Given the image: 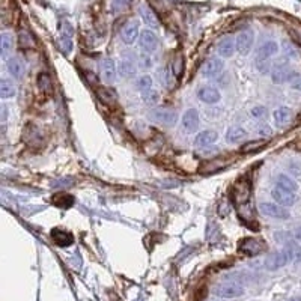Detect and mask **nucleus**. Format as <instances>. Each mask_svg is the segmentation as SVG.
<instances>
[{"label": "nucleus", "mask_w": 301, "mask_h": 301, "mask_svg": "<svg viewBox=\"0 0 301 301\" xmlns=\"http://www.w3.org/2000/svg\"><path fill=\"white\" fill-rule=\"evenodd\" d=\"M291 115H292V112L288 107H279V109H276L274 115H273L276 125H279V127L286 125L289 122V119H291Z\"/></svg>", "instance_id": "nucleus-25"}, {"label": "nucleus", "mask_w": 301, "mask_h": 301, "mask_svg": "<svg viewBox=\"0 0 301 301\" xmlns=\"http://www.w3.org/2000/svg\"><path fill=\"white\" fill-rule=\"evenodd\" d=\"M253 41H255V32H253V30L247 29V30L241 32V33H240V35L237 36V39H235V42H237V50H238V53H240L241 56H246V54H249V51L252 50Z\"/></svg>", "instance_id": "nucleus-9"}, {"label": "nucleus", "mask_w": 301, "mask_h": 301, "mask_svg": "<svg viewBox=\"0 0 301 301\" xmlns=\"http://www.w3.org/2000/svg\"><path fill=\"white\" fill-rule=\"evenodd\" d=\"M271 197L273 200H276V203L282 205V206H292L297 200V196L295 193L289 191V190H285L279 185H276L273 190H271Z\"/></svg>", "instance_id": "nucleus-7"}, {"label": "nucleus", "mask_w": 301, "mask_h": 301, "mask_svg": "<svg viewBox=\"0 0 301 301\" xmlns=\"http://www.w3.org/2000/svg\"><path fill=\"white\" fill-rule=\"evenodd\" d=\"M218 140V133L212 131V130H206V131H200L196 139H194V145L197 148H208L211 145H214Z\"/></svg>", "instance_id": "nucleus-16"}, {"label": "nucleus", "mask_w": 301, "mask_h": 301, "mask_svg": "<svg viewBox=\"0 0 301 301\" xmlns=\"http://www.w3.org/2000/svg\"><path fill=\"white\" fill-rule=\"evenodd\" d=\"M214 294L220 298H237L244 294V286L238 280H224L214 288Z\"/></svg>", "instance_id": "nucleus-1"}, {"label": "nucleus", "mask_w": 301, "mask_h": 301, "mask_svg": "<svg viewBox=\"0 0 301 301\" xmlns=\"http://www.w3.org/2000/svg\"><path fill=\"white\" fill-rule=\"evenodd\" d=\"M137 88H139L140 92L149 91L150 88H152V79H150L149 75H143V77H140L137 80Z\"/></svg>", "instance_id": "nucleus-32"}, {"label": "nucleus", "mask_w": 301, "mask_h": 301, "mask_svg": "<svg viewBox=\"0 0 301 301\" xmlns=\"http://www.w3.org/2000/svg\"><path fill=\"white\" fill-rule=\"evenodd\" d=\"M265 249V244L256 238H244L240 243V252L247 256H256Z\"/></svg>", "instance_id": "nucleus-10"}, {"label": "nucleus", "mask_w": 301, "mask_h": 301, "mask_svg": "<svg viewBox=\"0 0 301 301\" xmlns=\"http://www.w3.org/2000/svg\"><path fill=\"white\" fill-rule=\"evenodd\" d=\"M255 62H256L258 71L261 74H268L270 72V62L268 60H255Z\"/></svg>", "instance_id": "nucleus-40"}, {"label": "nucleus", "mask_w": 301, "mask_h": 301, "mask_svg": "<svg viewBox=\"0 0 301 301\" xmlns=\"http://www.w3.org/2000/svg\"><path fill=\"white\" fill-rule=\"evenodd\" d=\"M137 63H139V68L148 69V68H150V65H152V60H150V56H149V54L143 53L142 56H139Z\"/></svg>", "instance_id": "nucleus-37"}, {"label": "nucleus", "mask_w": 301, "mask_h": 301, "mask_svg": "<svg viewBox=\"0 0 301 301\" xmlns=\"http://www.w3.org/2000/svg\"><path fill=\"white\" fill-rule=\"evenodd\" d=\"M139 33H140V29H139V21L136 20H131L128 21L124 29H122V39L125 44H133L137 38H139Z\"/></svg>", "instance_id": "nucleus-14"}, {"label": "nucleus", "mask_w": 301, "mask_h": 301, "mask_svg": "<svg viewBox=\"0 0 301 301\" xmlns=\"http://www.w3.org/2000/svg\"><path fill=\"white\" fill-rule=\"evenodd\" d=\"M101 72H103V77L107 83H113L116 80V74H118L115 60L110 57H104L101 60Z\"/></svg>", "instance_id": "nucleus-13"}, {"label": "nucleus", "mask_w": 301, "mask_h": 301, "mask_svg": "<svg viewBox=\"0 0 301 301\" xmlns=\"http://www.w3.org/2000/svg\"><path fill=\"white\" fill-rule=\"evenodd\" d=\"M226 166H228V163H226L224 160H211L208 163H205L200 169H199V173L202 175H211V173H215V172H220L221 169H224Z\"/></svg>", "instance_id": "nucleus-20"}, {"label": "nucleus", "mask_w": 301, "mask_h": 301, "mask_svg": "<svg viewBox=\"0 0 301 301\" xmlns=\"http://www.w3.org/2000/svg\"><path fill=\"white\" fill-rule=\"evenodd\" d=\"M38 86H39V89L44 91V92H48V91H50V77H48L47 74H41L39 77H38Z\"/></svg>", "instance_id": "nucleus-35"}, {"label": "nucleus", "mask_w": 301, "mask_h": 301, "mask_svg": "<svg viewBox=\"0 0 301 301\" xmlns=\"http://www.w3.org/2000/svg\"><path fill=\"white\" fill-rule=\"evenodd\" d=\"M289 86L295 91H301V74L300 72H294L292 77L289 79Z\"/></svg>", "instance_id": "nucleus-36"}, {"label": "nucleus", "mask_w": 301, "mask_h": 301, "mask_svg": "<svg viewBox=\"0 0 301 301\" xmlns=\"http://www.w3.org/2000/svg\"><path fill=\"white\" fill-rule=\"evenodd\" d=\"M265 145H267V140H253V142H247V143L241 148V152H243V154L258 152V150H261Z\"/></svg>", "instance_id": "nucleus-29"}, {"label": "nucleus", "mask_w": 301, "mask_h": 301, "mask_svg": "<svg viewBox=\"0 0 301 301\" xmlns=\"http://www.w3.org/2000/svg\"><path fill=\"white\" fill-rule=\"evenodd\" d=\"M14 47V36L8 32H3L2 36H0V51H2V57L6 59L9 51Z\"/></svg>", "instance_id": "nucleus-22"}, {"label": "nucleus", "mask_w": 301, "mask_h": 301, "mask_svg": "<svg viewBox=\"0 0 301 301\" xmlns=\"http://www.w3.org/2000/svg\"><path fill=\"white\" fill-rule=\"evenodd\" d=\"M131 0H113L112 2V12H122L128 9Z\"/></svg>", "instance_id": "nucleus-34"}, {"label": "nucleus", "mask_w": 301, "mask_h": 301, "mask_svg": "<svg viewBox=\"0 0 301 301\" xmlns=\"http://www.w3.org/2000/svg\"><path fill=\"white\" fill-rule=\"evenodd\" d=\"M250 194H252V184L247 179H241L234 185L232 197H234L235 203H238V205L247 203L250 200Z\"/></svg>", "instance_id": "nucleus-3"}, {"label": "nucleus", "mask_w": 301, "mask_h": 301, "mask_svg": "<svg viewBox=\"0 0 301 301\" xmlns=\"http://www.w3.org/2000/svg\"><path fill=\"white\" fill-rule=\"evenodd\" d=\"M182 127L185 133H194L199 128V113L196 109H188L182 115Z\"/></svg>", "instance_id": "nucleus-12"}, {"label": "nucleus", "mask_w": 301, "mask_h": 301, "mask_svg": "<svg viewBox=\"0 0 301 301\" xmlns=\"http://www.w3.org/2000/svg\"><path fill=\"white\" fill-rule=\"evenodd\" d=\"M139 45L143 50V53H152V51L157 50L158 39H157V36H155V33L152 30L146 29L139 36Z\"/></svg>", "instance_id": "nucleus-8"}, {"label": "nucleus", "mask_w": 301, "mask_h": 301, "mask_svg": "<svg viewBox=\"0 0 301 301\" xmlns=\"http://www.w3.org/2000/svg\"><path fill=\"white\" fill-rule=\"evenodd\" d=\"M276 184H277L279 187L285 188V190L292 191V193H295V191L298 190V184H297V182H295L292 178H289L288 175H285V173H282V175H279V176H277Z\"/></svg>", "instance_id": "nucleus-27"}, {"label": "nucleus", "mask_w": 301, "mask_h": 301, "mask_svg": "<svg viewBox=\"0 0 301 301\" xmlns=\"http://www.w3.org/2000/svg\"><path fill=\"white\" fill-rule=\"evenodd\" d=\"M289 301H301V297H294V298H291Z\"/></svg>", "instance_id": "nucleus-46"}, {"label": "nucleus", "mask_w": 301, "mask_h": 301, "mask_svg": "<svg viewBox=\"0 0 301 301\" xmlns=\"http://www.w3.org/2000/svg\"><path fill=\"white\" fill-rule=\"evenodd\" d=\"M15 94H17V88L14 86L12 82H9L6 79H3L2 82H0V98H3V100L12 98Z\"/></svg>", "instance_id": "nucleus-26"}, {"label": "nucleus", "mask_w": 301, "mask_h": 301, "mask_svg": "<svg viewBox=\"0 0 301 301\" xmlns=\"http://www.w3.org/2000/svg\"><path fill=\"white\" fill-rule=\"evenodd\" d=\"M197 97H199V100H200L202 103H206V104H215V103H218L220 98H221L220 92H218L215 88H212V86H205V88H202V89L199 91Z\"/></svg>", "instance_id": "nucleus-18"}, {"label": "nucleus", "mask_w": 301, "mask_h": 301, "mask_svg": "<svg viewBox=\"0 0 301 301\" xmlns=\"http://www.w3.org/2000/svg\"><path fill=\"white\" fill-rule=\"evenodd\" d=\"M277 53H279V44L276 41H267L258 48L256 60H268L271 56H274Z\"/></svg>", "instance_id": "nucleus-15"}, {"label": "nucleus", "mask_w": 301, "mask_h": 301, "mask_svg": "<svg viewBox=\"0 0 301 301\" xmlns=\"http://www.w3.org/2000/svg\"><path fill=\"white\" fill-rule=\"evenodd\" d=\"M237 48V42L231 38V36H226L224 39H221L217 45V53L221 57H231L234 54Z\"/></svg>", "instance_id": "nucleus-19"}, {"label": "nucleus", "mask_w": 301, "mask_h": 301, "mask_svg": "<svg viewBox=\"0 0 301 301\" xmlns=\"http://www.w3.org/2000/svg\"><path fill=\"white\" fill-rule=\"evenodd\" d=\"M59 47H60V50L63 53L68 54L72 50V39H71V36L69 35H62L60 39H59Z\"/></svg>", "instance_id": "nucleus-33"}, {"label": "nucleus", "mask_w": 301, "mask_h": 301, "mask_svg": "<svg viewBox=\"0 0 301 301\" xmlns=\"http://www.w3.org/2000/svg\"><path fill=\"white\" fill-rule=\"evenodd\" d=\"M258 128H259L258 133H259L261 136H267V137L271 136V128H270V125H267V124H261Z\"/></svg>", "instance_id": "nucleus-42"}, {"label": "nucleus", "mask_w": 301, "mask_h": 301, "mask_svg": "<svg viewBox=\"0 0 301 301\" xmlns=\"http://www.w3.org/2000/svg\"><path fill=\"white\" fill-rule=\"evenodd\" d=\"M294 238H295L298 243H301V228H297V229L294 231Z\"/></svg>", "instance_id": "nucleus-43"}, {"label": "nucleus", "mask_w": 301, "mask_h": 301, "mask_svg": "<svg viewBox=\"0 0 301 301\" xmlns=\"http://www.w3.org/2000/svg\"><path fill=\"white\" fill-rule=\"evenodd\" d=\"M149 118L154 122L163 124V125H175L178 121V113L173 109H167V107H157L152 112L149 113Z\"/></svg>", "instance_id": "nucleus-2"}, {"label": "nucleus", "mask_w": 301, "mask_h": 301, "mask_svg": "<svg viewBox=\"0 0 301 301\" xmlns=\"http://www.w3.org/2000/svg\"><path fill=\"white\" fill-rule=\"evenodd\" d=\"M51 238L53 241L60 246V247H68L72 244V235L68 234V232H63V231H59V229H54L51 232Z\"/></svg>", "instance_id": "nucleus-23"}, {"label": "nucleus", "mask_w": 301, "mask_h": 301, "mask_svg": "<svg viewBox=\"0 0 301 301\" xmlns=\"http://www.w3.org/2000/svg\"><path fill=\"white\" fill-rule=\"evenodd\" d=\"M18 42L23 48H32L35 47V39L27 30H20L18 33Z\"/></svg>", "instance_id": "nucleus-30"}, {"label": "nucleus", "mask_w": 301, "mask_h": 301, "mask_svg": "<svg viewBox=\"0 0 301 301\" xmlns=\"http://www.w3.org/2000/svg\"><path fill=\"white\" fill-rule=\"evenodd\" d=\"M246 136H247L246 130H244L243 127L235 125V127H231V128L228 130V133H226V140L234 143V142H238V140L244 139Z\"/></svg>", "instance_id": "nucleus-28"}, {"label": "nucleus", "mask_w": 301, "mask_h": 301, "mask_svg": "<svg viewBox=\"0 0 301 301\" xmlns=\"http://www.w3.org/2000/svg\"><path fill=\"white\" fill-rule=\"evenodd\" d=\"M139 14H140V17H142V20L145 21V24H148L149 27L157 29V27L160 26V21H158L157 14H155L152 9H150L146 3L140 5V8H139Z\"/></svg>", "instance_id": "nucleus-17"}, {"label": "nucleus", "mask_w": 301, "mask_h": 301, "mask_svg": "<svg viewBox=\"0 0 301 301\" xmlns=\"http://www.w3.org/2000/svg\"><path fill=\"white\" fill-rule=\"evenodd\" d=\"M8 72L15 79H20L24 72V65L18 57H12L8 60Z\"/></svg>", "instance_id": "nucleus-24"}, {"label": "nucleus", "mask_w": 301, "mask_h": 301, "mask_svg": "<svg viewBox=\"0 0 301 301\" xmlns=\"http://www.w3.org/2000/svg\"><path fill=\"white\" fill-rule=\"evenodd\" d=\"M298 261H300V262H301V255H300V259H298Z\"/></svg>", "instance_id": "nucleus-47"}, {"label": "nucleus", "mask_w": 301, "mask_h": 301, "mask_svg": "<svg viewBox=\"0 0 301 301\" xmlns=\"http://www.w3.org/2000/svg\"><path fill=\"white\" fill-rule=\"evenodd\" d=\"M181 71H182V57L178 56V57L175 59L173 65H172V74L175 75V77H178V75L181 74Z\"/></svg>", "instance_id": "nucleus-39"}, {"label": "nucleus", "mask_w": 301, "mask_h": 301, "mask_svg": "<svg viewBox=\"0 0 301 301\" xmlns=\"http://www.w3.org/2000/svg\"><path fill=\"white\" fill-rule=\"evenodd\" d=\"M161 185H163V187H170V185H178V182H173V181H164Z\"/></svg>", "instance_id": "nucleus-45"}, {"label": "nucleus", "mask_w": 301, "mask_h": 301, "mask_svg": "<svg viewBox=\"0 0 301 301\" xmlns=\"http://www.w3.org/2000/svg\"><path fill=\"white\" fill-rule=\"evenodd\" d=\"M224 68V62L220 57H211L208 59L203 65H202V74L205 77H217L218 74H221Z\"/></svg>", "instance_id": "nucleus-11"}, {"label": "nucleus", "mask_w": 301, "mask_h": 301, "mask_svg": "<svg viewBox=\"0 0 301 301\" xmlns=\"http://www.w3.org/2000/svg\"><path fill=\"white\" fill-rule=\"evenodd\" d=\"M74 184V179L71 178H63V179H59L57 182H54V187H60V188H68L69 185Z\"/></svg>", "instance_id": "nucleus-41"}, {"label": "nucleus", "mask_w": 301, "mask_h": 301, "mask_svg": "<svg viewBox=\"0 0 301 301\" xmlns=\"http://www.w3.org/2000/svg\"><path fill=\"white\" fill-rule=\"evenodd\" d=\"M97 95H98L100 101L104 103V104H113V103H116V100H118L116 92H115L113 89L107 88V86L98 88V89H97Z\"/></svg>", "instance_id": "nucleus-21"}, {"label": "nucleus", "mask_w": 301, "mask_h": 301, "mask_svg": "<svg viewBox=\"0 0 301 301\" xmlns=\"http://www.w3.org/2000/svg\"><path fill=\"white\" fill-rule=\"evenodd\" d=\"M259 211L271 218H277V220H286L289 218V212L286 211L285 206L279 205V203H270V202H262L259 205Z\"/></svg>", "instance_id": "nucleus-4"}, {"label": "nucleus", "mask_w": 301, "mask_h": 301, "mask_svg": "<svg viewBox=\"0 0 301 301\" xmlns=\"http://www.w3.org/2000/svg\"><path fill=\"white\" fill-rule=\"evenodd\" d=\"M250 113H252V116H253L255 119H262V118L267 116V109L262 107V106H258V107H253Z\"/></svg>", "instance_id": "nucleus-38"}, {"label": "nucleus", "mask_w": 301, "mask_h": 301, "mask_svg": "<svg viewBox=\"0 0 301 301\" xmlns=\"http://www.w3.org/2000/svg\"><path fill=\"white\" fill-rule=\"evenodd\" d=\"M142 100H143L146 104H149V106H154V104H157V103L160 101V94H158L157 91L149 89V91L142 92Z\"/></svg>", "instance_id": "nucleus-31"}, {"label": "nucleus", "mask_w": 301, "mask_h": 301, "mask_svg": "<svg viewBox=\"0 0 301 301\" xmlns=\"http://www.w3.org/2000/svg\"><path fill=\"white\" fill-rule=\"evenodd\" d=\"M133 56L134 54H131V53H124V56H122V59L119 62L118 71H119V74L122 75V77L130 79V77H134L136 72H137L139 63L136 62V59Z\"/></svg>", "instance_id": "nucleus-6"}, {"label": "nucleus", "mask_w": 301, "mask_h": 301, "mask_svg": "<svg viewBox=\"0 0 301 301\" xmlns=\"http://www.w3.org/2000/svg\"><path fill=\"white\" fill-rule=\"evenodd\" d=\"M8 118V113H6V106H2V122H5Z\"/></svg>", "instance_id": "nucleus-44"}, {"label": "nucleus", "mask_w": 301, "mask_h": 301, "mask_svg": "<svg viewBox=\"0 0 301 301\" xmlns=\"http://www.w3.org/2000/svg\"><path fill=\"white\" fill-rule=\"evenodd\" d=\"M292 74H294V71H292V68L288 63H285V62L276 63L274 68L271 69L273 83L274 85H282L285 82H289V79L292 77Z\"/></svg>", "instance_id": "nucleus-5"}]
</instances>
